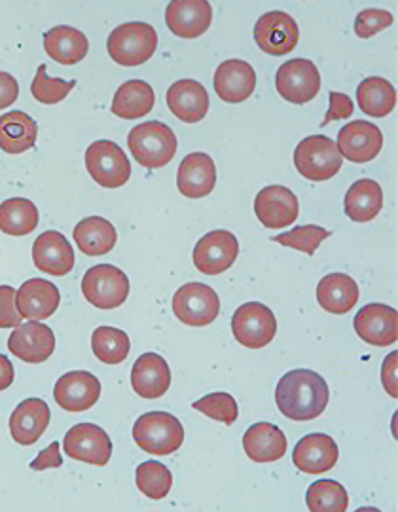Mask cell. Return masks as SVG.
<instances>
[{"instance_id": "6da1fadb", "label": "cell", "mask_w": 398, "mask_h": 512, "mask_svg": "<svg viewBox=\"0 0 398 512\" xmlns=\"http://www.w3.org/2000/svg\"><path fill=\"white\" fill-rule=\"evenodd\" d=\"M330 401V389L319 372L298 368L287 372L275 389V403L292 421L317 420Z\"/></svg>"}, {"instance_id": "7a4b0ae2", "label": "cell", "mask_w": 398, "mask_h": 512, "mask_svg": "<svg viewBox=\"0 0 398 512\" xmlns=\"http://www.w3.org/2000/svg\"><path fill=\"white\" fill-rule=\"evenodd\" d=\"M127 147L137 164L146 169H160L169 164L179 148L175 131L162 122H145L129 131Z\"/></svg>"}, {"instance_id": "3957f363", "label": "cell", "mask_w": 398, "mask_h": 512, "mask_svg": "<svg viewBox=\"0 0 398 512\" xmlns=\"http://www.w3.org/2000/svg\"><path fill=\"white\" fill-rule=\"evenodd\" d=\"M158 48V33L143 21H131L116 27L110 33L107 50L109 55L124 67H139L152 59Z\"/></svg>"}, {"instance_id": "277c9868", "label": "cell", "mask_w": 398, "mask_h": 512, "mask_svg": "<svg viewBox=\"0 0 398 512\" xmlns=\"http://www.w3.org/2000/svg\"><path fill=\"white\" fill-rule=\"evenodd\" d=\"M133 440L152 456H171L184 442L181 421L167 412H148L133 425Z\"/></svg>"}, {"instance_id": "5b68a950", "label": "cell", "mask_w": 398, "mask_h": 512, "mask_svg": "<svg viewBox=\"0 0 398 512\" xmlns=\"http://www.w3.org/2000/svg\"><path fill=\"white\" fill-rule=\"evenodd\" d=\"M294 165L304 179L325 183L340 173L344 158L332 139L325 135H311L300 141L294 150Z\"/></svg>"}, {"instance_id": "8992f818", "label": "cell", "mask_w": 398, "mask_h": 512, "mask_svg": "<svg viewBox=\"0 0 398 512\" xmlns=\"http://www.w3.org/2000/svg\"><path fill=\"white\" fill-rule=\"evenodd\" d=\"M82 293L91 306L99 310H116L129 296V279L120 268L99 264L84 275Z\"/></svg>"}, {"instance_id": "52a82bcc", "label": "cell", "mask_w": 398, "mask_h": 512, "mask_svg": "<svg viewBox=\"0 0 398 512\" xmlns=\"http://www.w3.org/2000/svg\"><path fill=\"white\" fill-rule=\"evenodd\" d=\"M275 88L292 105H306L321 92V74L309 59H290L275 74Z\"/></svg>"}, {"instance_id": "ba28073f", "label": "cell", "mask_w": 398, "mask_h": 512, "mask_svg": "<svg viewBox=\"0 0 398 512\" xmlns=\"http://www.w3.org/2000/svg\"><path fill=\"white\" fill-rule=\"evenodd\" d=\"M232 332L243 348H266L277 334V319L262 302H247L234 313Z\"/></svg>"}, {"instance_id": "9c48e42d", "label": "cell", "mask_w": 398, "mask_h": 512, "mask_svg": "<svg viewBox=\"0 0 398 512\" xmlns=\"http://www.w3.org/2000/svg\"><path fill=\"white\" fill-rule=\"evenodd\" d=\"M173 313L188 327H207L220 313V298L209 285L186 283L173 296Z\"/></svg>"}, {"instance_id": "30bf717a", "label": "cell", "mask_w": 398, "mask_h": 512, "mask_svg": "<svg viewBox=\"0 0 398 512\" xmlns=\"http://www.w3.org/2000/svg\"><path fill=\"white\" fill-rule=\"evenodd\" d=\"M86 167L91 179L103 188H120L131 177L126 152L114 141H95L86 150Z\"/></svg>"}, {"instance_id": "8fae6325", "label": "cell", "mask_w": 398, "mask_h": 512, "mask_svg": "<svg viewBox=\"0 0 398 512\" xmlns=\"http://www.w3.org/2000/svg\"><path fill=\"white\" fill-rule=\"evenodd\" d=\"M63 450L69 458L105 467L112 456V440L99 425L78 423L65 435Z\"/></svg>"}, {"instance_id": "7c38bea8", "label": "cell", "mask_w": 398, "mask_h": 512, "mask_svg": "<svg viewBox=\"0 0 398 512\" xmlns=\"http://www.w3.org/2000/svg\"><path fill=\"white\" fill-rule=\"evenodd\" d=\"M239 256V241L228 230H213L199 239L194 249V264L198 272L218 275L228 272Z\"/></svg>"}, {"instance_id": "4fadbf2b", "label": "cell", "mask_w": 398, "mask_h": 512, "mask_svg": "<svg viewBox=\"0 0 398 512\" xmlns=\"http://www.w3.org/2000/svg\"><path fill=\"white\" fill-rule=\"evenodd\" d=\"M254 40L262 52L270 55H287L300 40L298 23L285 12H268L254 25Z\"/></svg>"}, {"instance_id": "5bb4252c", "label": "cell", "mask_w": 398, "mask_h": 512, "mask_svg": "<svg viewBox=\"0 0 398 512\" xmlns=\"http://www.w3.org/2000/svg\"><path fill=\"white\" fill-rule=\"evenodd\" d=\"M254 213L264 228H287L300 215V203L287 186L272 184L258 192L254 200Z\"/></svg>"}, {"instance_id": "9a60e30c", "label": "cell", "mask_w": 398, "mask_h": 512, "mask_svg": "<svg viewBox=\"0 0 398 512\" xmlns=\"http://www.w3.org/2000/svg\"><path fill=\"white\" fill-rule=\"evenodd\" d=\"M336 147L345 160L353 164H368L380 156L383 148V133L372 122L355 120L340 129Z\"/></svg>"}, {"instance_id": "2e32d148", "label": "cell", "mask_w": 398, "mask_h": 512, "mask_svg": "<svg viewBox=\"0 0 398 512\" xmlns=\"http://www.w3.org/2000/svg\"><path fill=\"white\" fill-rule=\"evenodd\" d=\"M355 332L370 346L387 348L397 344L398 313L387 304H368L355 315Z\"/></svg>"}, {"instance_id": "e0dca14e", "label": "cell", "mask_w": 398, "mask_h": 512, "mask_svg": "<svg viewBox=\"0 0 398 512\" xmlns=\"http://www.w3.org/2000/svg\"><path fill=\"white\" fill-rule=\"evenodd\" d=\"M8 349L23 363H44L55 351L54 330L42 325L40 321H29L25 325H19L8 338Z\"/></svg>"}, {"instance_id": "ac0fdd59", "label": "cell", "mask_w": 398, "mask_h": 512, "mask_svg": "<svg viewBox=\"0 0 398 512\" xmlns=\"http://www.w3.org/2000/svg\"><path fill=\"white\" fill-rule=\"evenodd\" d=\"M165 23L177 37H201L213 23V6L207 0H173L165 10Z\"/></svg>"}, {"instance_id": "d6986e66", "label": "cell", "mask_w": 398, "mask_h": 512, "mask_svg": "<svg viewBox=\"0 0 398 512\" xmlns=\"http://www.w3.org/2000/svg\"><path fill=\"white\" fill-rule=\"evenodd\" d=\"M55 403L67 412L90 410L101 397V382L86 370L63 374L54 389Z\"/></svg>"}, {"instance_id": "ffe728a7", "label": "cell", "mask_w": 398, "mask_h": 512, "mask_svg": "<svg viewBox=\"0 0 398 512\" xmlns=\"http://www.w3.org/2000/svg\"><path fill=\"white\" fill-rule=\"evenodd\" d=\"M217 184V165L205 152L188 154L177 173V186L184 198L199 200L209 196Z\"/></svg>"}, {"instance_id": "44dd1931", "label": "cell", "mask_w": 398, "mask_h": 512, "mask_svg": "<svg viewBox=\"0 0 398 512\" xmlns=\"http://www.w3.org/2000/svg\"><path fill=\"white\" fill-rule=\"evenodd\" d=\"M338 458H340L338 444L325 433L306 435L294 446V452H292V461L296 469L308 475H321L334 469Z\"/></svg>"}, {"instance_id": "7402d4cb", "label": "cell", "mask_w": 398, "mask_h": 512, "mask_svg": "<svg viewBox=\"0 0 398 512\" xmlns=\"http://www.w3.org/2000/svg\"><path fill=\"white\" fill-rule=\"evenodd\" d=\"M254 90L256 73L251 63L243 59H228L218 65L215 73V92L224 103H243L253 95Z\"/></svg>"}, {"instance_id": "603a6c76", "label": "cell", "mask_w": 398, "mask_h": 512, "mask_svg": "<svg viewBox=\"0 0 398 512\" xmlns=\"http://www.w3.org/2000/svg\"><path fill=\"white\" fill-rule=\"evenodd\" d=\"M61 304V293L54 283L46 279H29L16 293L19 315L27 321H44L52 317Z\"/></svg>"}, {"instance_id": "cb8c5ba5", "label": "cell", "mask_w": 398, "mask_h": 512, "mask_svg": "<svg viewBox=\"0 0 398 512\" xmlns=\"http://www.w3.org/2000/svg\"><path fill=\"white\" fill-rule=\"evenodd\" d=\"M33 262L40 272L63 277L73 272L74 249L73 245L61 232H44L38 236L33 245Z\"/></svg>"}, {"instance_id": "d4e9b609", "label": "cell", "mask_w": 398, "mask_h": 512, "mask_svg": "<svg viewBox=\"0 0 398 512\" xmlns=\"http://www.w3.org/2000/svg\"><path fill=\"white\" fill-rule=\"evenodd\" d=\"M169 110L186 124H198L209 112V93L198 80H179L165 95Z\"/></svg>"}, {"instance_id": "484cf974", "label": "cell", "mask_w": 398, "mask_h": 512, "mask_svg": "<svg viewBox=\"0 0 398 512\" xmlns=\"http://www.w3.org/2000/svg\"><path fill=\"white\" fill-rule=\"evenodd\" d=\"M50 406L42 399H25L16 406L10 418L12 439L21 446L35 444L50 425Z\"/></svg>"}, {"instance_id": "4316f807", "label": "cell", "mask_w": 398, "mask_h": 512, "mask_svg": "<svg viewBox=\"0 0 398 512\" xmlns=\"http://www.w3.org/2000/svg\"><path fill=\"white\" fill-rule=\"evenodd\" d=\"M131 385L143 399H160L171 385V370L158 353H145L131 370Z\"/></svg>"}, {"instance_id": "83f0119b", "label": "cell", "mask_w": 398, "mask_h": 512, "mask_svg": "<svg viewBox=\"0 0 398 512\" xmlns=\"http://www.w3.org/2000/svg\"><path fill=\"white\" fill-rule=\"evenodd\" d=\"M243 448L249 459L256 463H272L287 454L289 442L277 425L262 421L247 429L243 435Z\"/></svg>"}, {"instance_id": "f1b7e54d", "label": "cell", "mask_w": 398, "mask_h": 512, "mask_svg": "<svg viewBox=\"0 0 398 512\" xmlns=\"http://www.w3.org/2000/svg\"><path fill=\"white\" fill-rule=\"evenodd\" d=\"M317 302L323 310L345 315L359 302V285L347 274H328L319 281Z\"/></svg>"}, {"instance_id": "f546056e", "label": "cell", "mask_w": 398, "mask_h": 512, "mask_svg": "<svg viewBox=\"0 0 398 512\" xmlns=\"http://www.w3.org/2000/svg\"><path fill=\"white\" fill-rule=\"evenodd\" d=\"M44 50L61 65L80 63L90 50L88 37L69 25H59L44 35Z\"/></svg>"}, {"instance_id": "4dcf8cb0", "label": "cell", "mask_w": 398, "mask_h": 512, "mask_svg": "<svg viewBox=\"0 0 398 512\" xmlns=\"http://www.w3.org/2000/svg\"><path fill=\"white\" fill-rule=\"evenodd\" d=\"M156 105V93L145 80L124 82L112 99V114L122 120L145 118Z\"/></svg>"}, {"instance_id": "1f68e13d", "label": "cell", "mask_w": 398, "mask_h": 512, "mask_svg": "<svg viewBox=\"0 0 398 512\" xmlns=\"http://www.w3.org/2000/svg\"><path fill=\"white\" fill-rule=\"evenodd\" d=\"M37 122L21 110L0 116V150L6 154H23L37 143Z\"/></svg>"}, {"instance_id": "d6a6232c", "label": "cell", "mask_w": 398, "mask_h": 512, "mask_svg": "<svg viewBox=\"0 0 398 512\" xmlns=\"http://www.w3.org/2000/svg\"><path fill=\"white\" fill-rule=\"evenodd\" d=\"M78 249L88 256H103L116 247L118 232L103 217H88L76 224L73 232Z\"/></svg>"}, {"instance_id": "836d02e7", "label": "cell", "mask_w": 398, "mask_h": 512, "mask_svg": "<svg viewBox=\"0 0 398 512\" xmlns=\"http://www.w3.org/2000/svg\"><path fill=\"white\" fill-rule=\"evenodd\" d=\"M345 215L353 222H370L383 209V190L372 179H361L345 194Z\"/></svg>"}, {"instance_id": "e575fe53", "label": "cell", "mask_w": 398, "mask_h": 512, "mask_svg": "<svg viewBox=\"0 0 398 512\" xmlns=\"http://www.w3.org/2000/svg\"><path fill=\"white\" fill-rule=\"evenodd\" d=\"M357 101L364 114L372 118H385L397 107V90L389 80L370 76L359 84Z\"/></svg>"}, {"instance_id": "d590c367", "label": "cell", "mask_w": 398, "mask_h": 512, "mask_svg": "<svg viewBox=\"0 0 398 512\" xmlns=\"http://www.w3.org/2000/svg\"><path fill=\"white\" fill-rule=\"evenodd\" d=\"M38 226V209L25 198H10L0 203V232L8 236H29Z\"/></svg>"}, {"instance_id": "8d00e7d4", "label": "cell", "mask_w": 398, "mask_h": 512, "mask_svg": "<svg viewBox=\"0 0 398 512\" xmlns=\"http://www.w3.org/2000/svg\"><path fill=\"white\" fill-rule=\"evenodd\" d=\"M93 355L105 365L124 363L131 351V342L126 332L114 327H99L91 334Z\"/></svg>"}, {"instance_id": "74e56055", "label": "cell", "mask_w": 398, "mask_h": 512, "mask_svg": "<svg viewBox=\"0 0 398 512\" xmlns=\"http://www.w3.org/2000/svg\"><path fill=\"white\" fill-rule=\"evenodd\" d=\"M306 503L311 512H345L349 509V495L340 482L319 480L309 486Z\"/></svg>"}, {"instance_id": "f35d334b", "label": "cell", "mask_w": 398, "mask_h": 512, "mask_svg": "<svg viewBox=\"0 0 398 512\" xmlns=\"http://www.w3.org/2000/svg\"><path fill=\"white\" fill-rule=\"evenodd\" d=\"M135 482L141 494H145L148 499L160 501L171 492L173 475L160 461H145L137 467Z\"/></svg>"}, {"instance_id": "ab89813d", "label": "cell", "mask_w": 398, "mask_h": 512, "mask_svg": "<svg viewBox=\"0 0 398 512\" xmlns=\"http://www.w3.org/2000/svg\"><path fill=\"white\" fill-rule=\"evenodd\" d=\"M74 86H76V80L67 82L61 78H52L46 74V65H40L31 86V93L42 105H57L73 92Z\"/></svg>"}, {"instance_id": "60d3db41", "label": "cell", "mask_w": 398, "mask_h": 512, "mask_svg": "<svg viewBox=\"0 0 398 512\" xmlns=\"http://www.w3.org/2000/svg\"><path fill=\"white\" fill-rule=\"evenodd\" d=\"M330 236V232L323 228V226H315V224H308V226H296L294 230H290L287 234L275 236L272 241L285 245L290 249H296L300 253H306L308 256L315 255V251L319 249V245Z\"/></svg>"}, {"instance_id": "b9f144b4", "label": "cell", "mask_w": 398, "mask_h": 512, "mask_svg": "<svg viewBox=\"0 0 398 512\" xmlns=\"http://www.w3.org/2000/svg\"><path fill=\"white\" fill-rule=\"evenodd\" d=\"M192 408L209 416L211 420H217L226 425L236 423L237 416H239L236 399L230 393H211L192 404Z\"/></svg>"}, {"instance_id": "7bdbcfd3", "label": "cell", "mask_w": 398, "mask_h": 512, "mask_svg": "<svg viewBox=\"0 0 398 512\" xmlns=\"http://www.w3.org/2000/svg\"><path fill=\"white\" fill-rule=\"evenodd\" d=\"M393 21V14H389L387 10H362L355 19V33L359 38L376 37L380 31L391 27Z\"/></svg>"}, {"instance_id": "ee69618b", "label": "cell", "mask_w": 398, "mask_h": 512, "mask_svg": "<svg viewBox=\"0 0 398 512\" xmlns=\"http://www.w3.org/2000/svg\"><path fill=\"white\" fill-rule=\"evenodd\" d=\"M23 317L16 306V289L2 285L0 287V329H16Z\"/></svg>"}, {"instance_id": "f6af8a7d", "label": "cell", "mask_w": 398, "mask_h": 512, "mask_svg": "<svg viewBox=\"0 0 398 512\" xmlns=\"http://www.w3.org/2000/svg\"><path fill=\"white\" fill-rule=\"evenodd\" d=\"M328 99H330V107H328L325 120H323V124H321L323 128H326L330 122L347 120V118L353 114V110H355V105H353L351 97L345 95V93L330 92L328 93Z\"/></svg>"}, {"instance_id": "bcb514c9", "label": "cell", "mask_w": 398, "mask_h": 512, "mask_svg": "<svg viewBox=\"0 0 398 512\" xmlns=\"http://www.w3.org/2000/svg\"><path fill=\"white\" fill-rule=\"evenodd\" d=\"M397 361L398 353L397 351H393L391 355H387V359L383 361V366H381V384H383L385 391H387L393 399H397L398 397Z\"/></svg>"}, {"instance_id": "7dc6e473", "label": "cell", "mask_w": 398, "mask_h": 512, "mask_svg": "<svg viewBox=\"0 0 398 512\" xmlns=\"http://www.w3.org/2000/svg\"><path fill=\"white\" fill-rule=\"evenodd\" d=\"M61 465H63V459H61V454H59V442H57V440L52 442L46 450H42L35 461H31V469H33V471L57 469V467H61Z\"/></svg>"}, {"instance_id": "c3c4849f", "label": "cell", "mask_w": 398, "mask_h": 512, "mask_svg": "<svg viewBox=\"0 0 398 512\" xmlns=\"http://www.w3.org/2000/svg\"><path fill=\"white\" fill-rule=\"evenodd\" d=\"M19 97L18 80L8 73H0V109H8Z\"/></svg>"}, {"instance_id": "681fc988", "label": "cell", "mask_w": 398, "mask_h": 512, "mask_svg": "<svg viewBox=\"0 0 398 512\" xmlns=\"http://www.w3.org/2000/svg\"><path fill=\"white\" fill-rule=\"evenodd\" d=\"M14 378H16L14 365L10 363L8 357H4L0 353V391H4V389H8L10 385L14 384Z\"/></svg>"}]
</instances>
